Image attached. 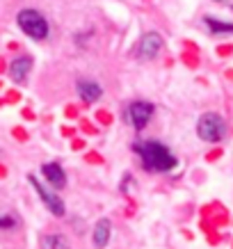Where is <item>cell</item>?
Here are the masks:
<instances>
[{
    "instance_id": "cell-1",
    "label": "cell",
    "mask_w": 233,
    "mask_h": 249,
    "mask_svg": "<svg viewBox=\"0 0 233 249\" xmlns=\"http://www.w3.org/2000/svg\"><path fill=\"white\" fill-rule=\"evenodd\" d=\"M135 149L140 151V158H142L144 169L149 172H172L174 167L179 165V160L174 156L165 144L160 142H144V144H135Z\"/></svg>"
},
{
    "instance_id": "cell-2",
    "label": "cell",
    "mask_w": 233,
    "mask_h": 249,
    "mask_svg": "<svg viewBox=\"0 0 233 249\" xmlns=\"http://www.w3.org/2000/svg\"><path fill=\"white\" fill-rule=\"evenodd\" d=\"M16 21H18V28H21L28 37L37 39V41L48 37V21H46L44 14L37 12V9H21L18 16H16Z\"/></svg>"
},
{
    "instance_id": "cell-3",
    "label": "cell",
    "mask_w": 233,
    "mask_h": 249,
    "mask_svg": "<svg viewBox=\"0 0 233 249\" xmlns=\"http://www.w3.org/2000/svg\"><path fill=\"white\" fill-rule=\"evenodd\" d=\"M197 135L201 137L203 142H219L226 135V124L217 112H206L201 119L197 121Z\"/></svg>"
},
{
    "instance_id": "cell-4",
    "label": "cell",
    "mask_w": 233,
    "mask_h": 249,
    "mask_svg": "<svg viewBox=\"0 0 233 249\" xmlns=\"http://www.w3.org/2000/svg\"><path fill=\"white\" fill-rule=\"evenodd\" d=\"M160 48H162V37H160L158 32H146L137 41L135 55L140 60H153V57H158Z\"/></svg>"
},
{
    "instance_id": "cell-5",
    "label": "cell",
    "mask_w": 233,
    "mask_h": 249,
    "mask_svg": "<svg viewBox=\"0 0 233 249\" xmlns=\"http://www.w3.org/2000/svg\"><path fill=\"white\" fill-rule=\"evenodd\" d=\"M28 181H30L32 188L37 190V195L41 196V201H44L46 208H48V211L53 213V215L62 217V215L67 213V208H64V201H62V199H60L57 195H55V192H51L48 188H44V185H41V183H39L37 178H35V176H28Z\"/></svg>"
},
{
    "instance_id": "cell-6",
    "label": "cell",
    "mask_w": 233,
    "mask_h": 249,
    "mask_svg": "<svg viewBox=\"0 0 233 249\" xmlns=\"http://www.w3.org/2000/svg\"><path fill=\"white\" fill-rule=\"evenodd\" d=\"M153 110L156 107L151 106V103H146V101H135V103H130V107H128V121L135 126V130H144L146 124L151 121V117H153Z\"/></svg>"
},
{
    "instance_id": "cell-7",
    "label": "cell",
    "mask_w": 233,
    "mask_h": 249,
    "mask_svg": "<svg viewBox=\"0 0 233 249\" xmlns=\"http://www.w3.org/2000/svg\"><path fill=\"white\" fill-rule=\"evenodd\" d=\"M41 172H44V178L51 183L53 190H62L67 185V174H64V169H62L57 162H46V165L41 167Z\"/></svg>"
},
{
    "instance_id": "cell-8",
    "label": "cell",
    "mask_w": 233,
    "mask_h": 249,
    "mask_svg": "<svg viewBox=\"0 0 233 249\" xmlns=\"http://www.w3.org/2000/svg\"><path fill=\"white\" fill-rule=\"evenodd\" d=\"M78 94H80L85 103H96L98 98L103 96V89L94 80H78Z\"/></svg>"
},
{
    "instance_id": "cell-9",
    "label": "cell",
    "mask_w": 233,
    "mask_h": 249,
    "mask_svg": "<svg viewBox=\"0 0 233 249\" xmlns=\"http://www.w3.org/2000/svg\"><path fill=\"white\" fill-rule=\"evenodd\" d=\"M32 69V60L30 57H16L12 64H9V76H12V80L14 83H25V78H28V73H30Z\"/></svg>"
},
{
    "instance_id": "cell-10",
    "label": "cell",
    "mask_w": 233,
    "mask_h": 249,
    "mask_svg": "<svg viewBox=\"0 0 233 249\" xmlns=\"http://www.w3.org/2000/svg\"><path fill=\"white\" fill-rule=\"evenodd\" d=\"M110 235H112V224H110V219H98V224L94 227V235H91L94 247L103 249L108 242H110Z\"/></svg>"
},
{
    "instance_id": "cell-11",
    "label": "cell",
    "mask_w": 233,
    "mask_h": 249,
    "mask_svg": "<svg viewBox=\"0 0 233 249\" xmlns=\"http://www.w3.org/2000/svg\"><path fill=\"white\" fill-rule=\"evenodd\" d=\"M203 23H206V28H208L213 35H233V23L217 21V18H213V16H206Z\"/></svg>"
},
{
    "instance_id": "cell-12",
    "label": "cell",
    "mask_w": 233,
    "mask_h": 249,
    "mask_svg": "<svg viewBox=\"0 0 233 249\" xmlns=\"http://www.w3.org/2000/svg\"><path fill=\"white\" fill-rule=\"evenodd\" d=\"M41 247L44 249H71V245H69L67 235L51 233V235H46L44 240H41Z\"/></svg>"
},
{
    "instance_id": "cell-13",
    "label": "cell",
    "mask_w": 233,
    "mask_h": 249,
    "mask_svg": "<svg viewBox=\"0 0 233 249\" xmlns=\"http://www.w3.org/2000/svg\"><path fill=\"white\" fill-rule=\"evenodd\" d=\"M16 227V219L9 217V215H2L0 217V229H14Z\"/></svg>"
},
{
    "instance_id": "cell-14",
    "label": "cell",
    "mask_w": 233,
    "mask_h": 249,
    "mask_svg": "<svg viewBox=\"0 0 233 249\" xmlns=\"http://www.w3.org/2000/svg\"><path fill=\"white\" fill-rule=\"evenodd\" d=\"M215 2H226V0H215Z\"/></svg>"
},
{
    "instance_id": "cell-15",
    "label": "cell",
    "mask_w": 233,
    "mask_h": 249,
    "mask_svg": "<svg viewBox=\"0 0 233 249\" xmlns=\"http://www.w3.org/2000/svg\"><path fill=\"white\" fill-rule=\"evenodd\" d=\"M231 9H233V7H231Z\"/></svg>"
}]
</instances>
